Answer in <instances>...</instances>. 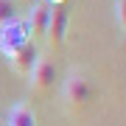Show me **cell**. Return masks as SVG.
<instances>
[{"mask_svg": "<svg viewBox=\"0 0 126 126\" xmlns=\"http://www.w3.org/2000/svg\"><path fill=\"white\" fill-rule=\"evenodd\" d=\"M95 98V87L93 81L84 76L81 70L67 73V79L62 81V104L67 112H81L84 107H90Z\"/></svg>", "mask_w": 126, "mask_h": 126, "instance_id": "1", "label": "cell"}, {"mask_svg": "<svg viewBox=\"0 0 126 126\" xmlns=\"http://www.w3.org/2000/svg\"><path fill=\"white\" fill-rule=\"evenodd\" d=\"M31 42V31H28V23L25 20H11V23L0 25V53L3 56H11L14 50H20L23 45Z\"/></svg>", "mask_w": 126, "mask_h": 126, "instance_id": "2", "label": "cell"}, {"mask_svg": "<svg viewBox=\"0 0 126 126\" xmlns=\"http://www.w3.org/2000/svg\"><path fill=\"white\" fill-rule=\"evenodd\" d=\"M53 81H56V64L50 62V59L39 56L36 64L31 67V73H28V87H31L34 93H45V90L53 87Z\"/></svg>", "mask_w": 126, "mask_h": 126, "instance_id": "3", "label": "cell"}, {"mask_svg": "<svg viewBox=\"0 0 126 126\" xmlns=\"http://www.w3.org/2000/svg\"><path fill=\"white\" fill-rule=\"evenodd\" d=\"M25 23H28V31H31V39H45L48 23H50V6L45 0H34Z\"/></svg>", "mask_w": 126, "mask_h": 126, "instance_id": "4", "label": "cell"}, {"mask_svg": "<svg viewBox=\"0 0 126 126\" xmlns=\"http://www.w3.org/2000/svg\"><path fill=\"white\" fill-rule=\"evenodd\" d=\"M67 25H70V14L62 6H50V23H48V34L45 39L50 45H62L67 36Z\"/></svg>", "mask_w": 126, "mask_h": 126, "instance_id": "5", "label": "cell"}, {"mask_svg": "<svg viewBox=\"0 0 126 126\" xmlns=\"http://www.w3.org/2000/svg\"><path fill=\"white\" fill-rule=\"evenodd\" d=\"M6 59H9V67L17 73V76H28L31 67L36 64V59H39V50H36L34 42H28V45H23L20 50H14V53L6 56Z\"/></svg>", "mask_w": 126, "mask_h": 126, "instance_id": "6", "label": "cell"}, {"mask_svg": "<svg viewBox=\"0 0 126 126\" xmlns=\"http://www.w3.org/2000/svg\"><path fill=\"white\" fill-rule=\"evenodd\" d=\"M9 126H36V115L25 101H17L9 112Z\"/></svg>", "mask_w": 126, "mask_h": 126, "instance_id": "7", "label": "cell"}, {"mask_svg": "<svg viewBox=\"0 0 126 126\" xmlns=\"http://www.w3.org/2000/svg\"><path fill=\"white\" fill-rule=\"evenodd\" d=\"M17 20V0H0V25Z\"/></svg>", "mask_w": 126, "mask_h": 126, "instance_id": "8", "label": "cell"}, {"mask_svg": "<svg viewBox=\"0 0 126 126\" xmlns=\"http://www.w3.org/2000/svg\"><path fill=\"white\" fill-rule=\"evenodd\" d=\"M115 14H118V23L123 28L126 25V0H115Z\"/></svg>", "mask_w": 126, "mask_h": 126, "instance_id": "9", "label": "cell"}, {"mask_svg": "<svg viewBox=\"0 0 126 126\" xmlns=\"http://www.w3.org/2000/svg\"><path fill=\"white\" fill-rule=\"evenodd\" d=\"M45 3H48V6H62L64 0H45Z\"/></svg>", "mask_w": 126, "mask_h": 126, "instance_id": "10", "label": "cell"}, {"mask_svg": "<svg viewBox=\"0 0 126 126\" xmlns=\"http://www.w3.org/2000/svg\"><path fill=\"white\" fill-rule=\"evenodd\" d=\"M23 3H28V6H31V3H34V0H23Z\"/></svg>", "mask_w": 126, "mask_h": 126, "instance_id": "11", "label": "cell"}]
</instances>
